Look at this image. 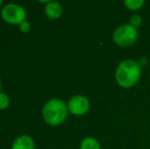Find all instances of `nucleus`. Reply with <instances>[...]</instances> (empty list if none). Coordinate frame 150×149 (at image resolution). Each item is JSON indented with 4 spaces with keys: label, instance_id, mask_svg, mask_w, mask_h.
<instances>
[{
    "label": "nucleus",
    "instance_id": "7ed1b4c3",
    "mask_svg": "<svg viewBox=\"0 0 150 149\" xmlns=\"http://www.w3.org/2000/svg\"><path fill=\"white\" fill-rule=\"evenodd\" d=\"M113 42L120 47L132 46L138 39V31L130 24H122L113 32Z\"/></svg>",
    "mask_w": 150,
    "mask_h": 149
},
{
    "label": "nucleus",
    "instance_id": "9d476101",
    "mask_svg": "<svg viewBox=\"0 0 150 149\" xmlns=\"http://www.w3.org/2000/svg\"><path fill=\"white\" fill-rule=\"evenodd\" d=\"M9 103H10V100L7 94L3 93V92H0V110L6 109L9 106Z\"/></svg>",
    "mask_w": 150,
    "mask_h": 149
},
{
    "label": "nucleus",
    "instance_id": "f257e3e1",
    "mask_svg": "<svg viewBox=\"0 0 150 149\" xmlns=\"http://www.w3.org/2000/svg\"><path fill=\"white\" fill-rule=\"evenodd\" d=\"M115 77L117 85L122 88H132L141 78V66L133 59H125L117 66Z\"/></svg>",
    "mask_w": 150,
    "mask_h": 149
},
{
    "label": "nucleus",
    "instance_id": "20e7f679",
    "mask_svg": "<svg viewBox=\"0 0 150 149\" xmlns=\"http://www.w3.org/2000/svg\"><path fill=\"white\" fill-rule=\"evenodd\" d=\"M1 18L9 25H18L26 20L27 11L24 6L16 3H7L1 9Z\"/></svg>",
    "mask_w": 150,
    "mask_h": 149
},
{
    "label": "nucleus",
    "instance_id": "423d86ee",
    "mask_svg": "<svg viewBox=\"0 0 150 149\" xmlns=\"http://www.w3.org/2000/svg\"><path fill=\"white\" fill-rule=\"evenodd\" d=\"M44 13L50 20H57L62 14V6L56 1H49L44 7Z\"/></svg>",
    "mask_w": 150,
    "mask_h": 149
},
{
    "label": "nucleus",
    "instance_id": "f03ea898",
    "mask_svg": "<svg viewBox=\"0 0 150 149\" xmlns=\"http://www.w3.org/2000/svg\"><path fill=\"white\" fill-rule=\"evenodd\" d=\"M69 109L63 100L59 98L49 99L42 108L43 119L50 126H59L67 119Z\"/></svg>",
    "mask_w": 150,
    "mask_h": 149
},
{
    "label": "nucleus",
    "instance_id": "ddd939ff",
    "mask_svg": "<svg viewBox=\"0 0 150 149\" xmlns=\"http://www.w3.org/2000/svg\"><path fill=\"white\" fill-rule=\"evenodd\" d=\"M2 3H3V1H2V0H0V5H2Z\"/></svg>",
    "mask_w": 150,
    "mask_h": 149
},
{
    "label": "nucleus",
    "instance_id": "1a4fd4ad",
    "mask_svg": "<svg viewBox=\"0 0 150 149\" xmlns=\"http://www.w3.org/2000/svg\"><path fill=\"white\" fill-rule=\"evenodd\" d=\"M145 1L144 0H125L124 4L129 10H138L144 5Z\"/></svg>",
    "mask_w": 150,
    "mask_h": 149
},
{
    "label": "nucleus",
    "instance_id": "6e6552de",
    "mask_svg": "<svg viewBox=\"0 0 150 149\" xmlns=\"http://www.w3.org/2000/svg\"><path fill=\"white\" fill-rule=\"evenodd\" d=\"M80 149H101L100 143L94 137H86L82 140Z\"/></svg>",
    "mask_w": 150,
    "mask_h": 149
},
{
    "label": "nucleus",
    "instance_id": "0eeeda50",
    "mask_svg": "<svg viewBox=\"0 0 150 149\" xmlns=\"http://www.w3.org/2000/svg\"><path fill=\"white\" fill-rule=\"evenodd\" d=\"M11 149H35V141L29 135H21L12 142Z\"/></svg>",
    "mask_w": 150,
    "mask_h": 149
},
{
    "label": "nucleus",
    "instance_id": "f8f14e48",
    "mask_svg": "<svg viewBox=\"0 0 150 149\" xmlns=\"http://www.w3.org/2000/svg\"><path fill=\"white\" fill-rule=\"evenodd\" d=\"M18 28H20V31L22 33H28L29 31L31 30V24L28 20H25V22H23L22 24L18 26Z\"/></svg>",
    "mask_w": 150,
    "mask_h": 149
},
{
    "label": "nucleus",
    "instance_id": "4468645a",
    "mask_svg": "<svg viewBox=\"0 0 150 149\" xmlns=\"http://www.w3.org/2000/svg\"><path fill=\"white\" fill-rule=\"evenodd\" d=\"M1 86H2L1 85V80H0V90H1Z\"/></svg>",
    "mask_w": 150,
    "mask_h": 149
},
{
    "label": "nucleus",
    "instance_id": "9b49d317",
    "mask_svg": "<svg viewBox=\"0 0 150 149\" xmlns=\"http://www.w3.org/2000/svg\"><path fill=\"white\" fill-rule=\"evenodd\" d=\"M129 24L137 29L138 27H140L141 25H142V18H141V16H139V14H133L130 18V23H129Z\"/></svg>",
    "mask_w": 150,
    "mask_h": 149
},
{
    "label": "nucleus",
    "instance_id": "39448f33",
    "mask_svg": "<svg viewBox=\"0 0 150 149\" xmlns=\"http://www.w3.org/2000/svg\"><path fill=\"white\" fill-rule=\"evenodd\" d=\"M67 109L74 115H84L90 109V101L84 95H75L67 101Z\"/></svg>",
    "mask_w": 150,
    "mask_h": 149
}]
</instances>
